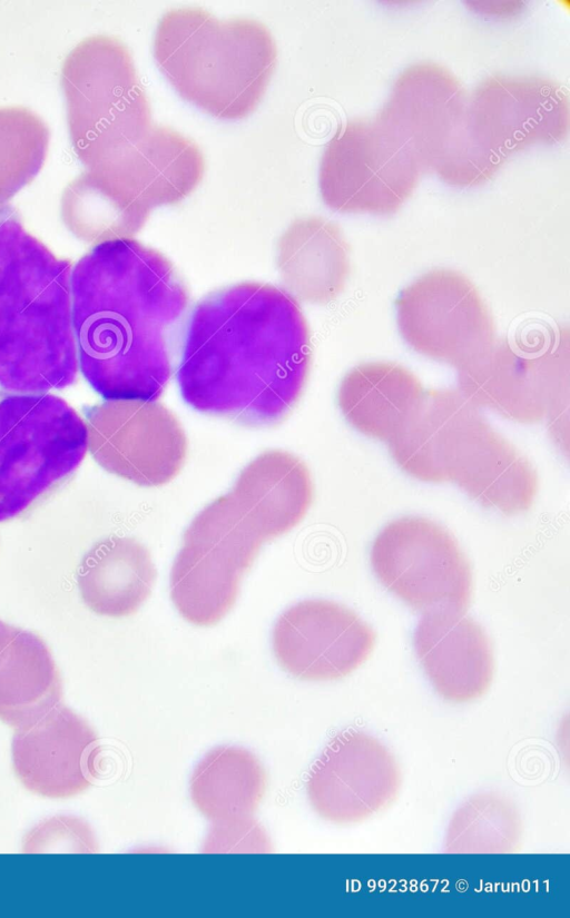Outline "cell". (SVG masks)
I'll use <instances>...</instances> for the list:
<instances>
[{
    "instance_id": "3957f363",
    "label": "cell",
    "mask_w": 570,
    "mask_h": 918,
    "mask_svg": "<svg viewBox=\"0 0 570 918\" xmlns=\"http://www.w3.org/2000/svg\"><path fill=\"white\" fill-rule=\"evenodd\" d=\"M71 260L0 211V389L48 393L75 385Z\"/></svg>"
},
{
    "instance_id": "4fadbf2b",
    "label": "cell",
    "mask_w": 570,
    "mask_h": 918,
    "mask_svg": "<svg viewBox=\"0 0 570 918\" xmlns=\"http://www.w3.org/2000/svg\"><path fill=\"white\" fill-rule=\"evenodd\" d=\"M88 448L109 473L139 486H161L181 471L185 431L161 403L108 401L87 412Z\"/></svg>"
},
{
    "instance_id": "5b68a950",
    "label": "cell",
    "mask_w": 570,
    "mask_h": 918,
    "mask_svg": "<svg viewBox=\"0 0 570 918\" xmlns=\"http://www.w3.org/2000/svg\"><path fill=\"white\" fill-rule=\"evenodd\" d=\"M61 85L77 157L86 171H111L153 126L128 47L109 34L82 39L63 61Z\"/></svg>"
},
{
    "instance_id": "2e32d148",
    "label": "cell",
    "mask_w": 570,
    "mask_h": 918,
    "mask_svg": "<svg viewBox=\"0 0 570 918\" xmlns=\"http://www.w3.org/2000/svg\"><path fill=\"white\" fill-rule=\"evenodd\" d=\"M459 391L476 407L519 423L551 415L568 394V364L559 356L534 354L508 340H494L459 368Z\"/></svg>"
},
{
    "instance_id": "603a6c76",
    "label": "cell",
    "mask_w": 570,
    "mask_h": 918,
    "mask_svg": "<svg viewBox=\"0 0 570 918\" xmlns=\"http://www.w3.org/2000/svg\"><path fill=\"white\" fill-rule=\"evenodd\" d=\"M156 575L145 545L132 537L111 535L83 555L77 583L92 612L122 618L136 613L149 598Z\"/></svg>"
},
{
    "instance_id": "9a60e30c",
    "label": "cell",
    "mask_w": 570,
    "mask_h": 918,
    "mask_svg": "<svg viewBox=\"0 0 570 918\" xmlns=\"http://www.w3.org/2000/svg\"><path fill=\"white\" fill-rule=\"evenodd\" d=\"M272 643L278 664L293 677L331 681L348 675L367 660L375 632L340 603L305 600L278 616Z\"/></svg>"
},
{
    "instance_id": "1f68e13d",
    "label": "cell",
    "mask_w": 570,
    "mask_h": 918,
    "mask_svg": "<svg viewBox=\"0 0 570 918\" xmlns=\"http://www.w3.org/2000/svg\"><path fill=\"white\" fill-rule=\"evenodd\" d=\"M18 628L9 625L0 620V651L12 639Z\"/></svg>"
},
{
    "instance_id": "7a4b0ae2",
    "label": "cell",
    "mask_w": 570,
    "mask_h": 918,
    "mask_svg": "<svg viewBox=\"0 0 570 918\" xmlns=\"http://www.w3.org/2000/svg\"><path fill=\"white\" fill-rule=\"evenodd\" d=\"M79 371L107 401L155 402L186 330L190 296L174 264L134 238L95 245L71 268Z\"/></svg>"
},
{
    "instance_id": "cb8c5ba5",
    "label": "cell",
    "mask_w": 570,
    "mask_h": 918,
    "mask_svg": "<svg viewBox=\"0 0 570 918\" xmlns=\"http://www.w3.org/2000/svg\"><path fill=\"white\" fill-rule=\"evenodd\" d=\"M424 389L407 368L390 362L357 365L342 379L337 402L362 434L386 443L420 404Z\"/></svg>"
},
{
    "instance_id": "7c38bea8",
    "label": "cell",
    "mask_w": 570,
    "mask_h": 918,
    "mask_svg": "<svg viewBox=\"0 0 570 918\" xmlns=\"http://www.w3.org/2000/svg\"><path fill=\"white\" fill-rule=\"evenodd\" d=\"M395 305L405 342L417 353L458 369L495 340L488 305L460 272L425 273L400 293Z\"/></svg>"
},
{
    "instance_id": "4316f807",
    "label": "cell",
    "mask_w": 570,
    "mask_h": 918,
    "mask_svg": "<svg viewBox=\"0 0 570 918\" xmlns=\"http://www.w3.org/2000/svg\"><path fill=\"white\" fill-rule=\"evenodd\" d=\"M265 789L263 766L252 752L238 747L209 751L190 780L191 800L213 825L253 819Z\"/></svg>"
},
{
    "instance_id": "9c48e42d",
    "label": "cell",
    "mask_w": 570,
    "mask_h": 918,
    "mask_svg": "<svg viewBox=\"0 0 570 918\" xmlns=\"http://www.w3.org/2000/svg\"><path fill=\"white\" fill-rule=\"evenodd\" d=\"M421 174L410 147L374 117L348 120L336 131L323 151L318 182L336 211L392 215Z\"/></svg>"
},
{
    "instance_id": "44dd1931",
    "label": "cell",
    "mask_w": 570,
    "mask_h": 918,
    "mask_svg": "<svg viewBox=\"0 0 570 918\" xmlns=\"http://www.w3.org/2000/svg\"><path fill=\"white\" fill-rule=\"evenodd\" d=\"M204 171L203 152L190 138L153 125L111 171L97 175L124 186L153 209L183 200Z\"/></svg>"
},
{
    "instance_id": "d4e9b609",
    "label": "cell",
    "mask_w": 570,
    "mask_h": 918,
    "mask_svg": "<svg viewBox=\"0 0 570 918\" xmlns=\"http://www.w3.org/2000/svg\"><path fill=\"white\" fill-rule=\"evenodd\" d=\"M230 493L262 524L268 541L295 527L313 503L306 464L282 450L261 453L239 473Z\"/></svg>"
},
{
    "instance_id": "52a82bcc",
    "label": "cell",
    "mask_w": 570,
    "mask_h": 918,
    "mask_svg": "<svg viewBox=\"0 0 570 918\" xmlns=\"http://www.w3.org/2000/svg\"><path fill=\"white\" fill-rule=\"evenodd\" d=\"M267 541L261 523L230 492L207 504L185 531L171 567L170 598L179 614L198 626L217 624Z\"/></svg>"
},
{
    "instance_id": "f546056e",
    "label": "cell",
    "mask_w": 570,
    "mask_h": 918,
    "mask_svg": "<svg viewBox=\"0 0 570 918\" xmlns=\"http://www.w3.org/2000/svg\"><path fill=\"white\" fill-rule=\"evenodd\" d=\"M483 799V813L480 815L476 800H471L470 803L461 808L458 815L453 818L449 830L448 841L454 840L461 836L456 842L449 847V850L455 852H480L481 843H485V852L490 850L493 852L491 843L494 845V850H507L504 842H512L503 835L515 836L518 833V823L515 813H511L508 805H502L498 800V805H493L494 799L491 800V807L488 805L489 798ZM517 837V836H515Z\"/></svg>"
},
{
    "instance_id": "ffe728a7",
    "label": "cell",
    "mask_w": 570,
    "mask_h": 918,
    "mask_svg": "<svg viewBox=\"0 0 570 918\" xmlns=\"http://www.w3.org/2000/svg\"><path fill=\"white\" fill-rule=\"evenodd\" d=\"M468 495L488 509L515 515L535 499L538 476L529 460L483 418L456 451L448 473Z\"/></svg>"
},
{
    "instance_id": "30bf717a",
    "label": "cell",
    "mask_w": 570,
    "mask_h": 918,
    "mask_svg": "<svg viewBox=\"0 0 570 918\" xmlns=\"http://www.w3.org/2000/svg\"><path fill=\"white\" fill-rule=\"evenodd\" d=\"M468 96L444 67L419 62L395 80L376 118L410 147L422 172L469 187L466 155Z\"/></svg>"
},
{
    "instance_id": "6da1fadb",
    "label": "cell",
    "mask_w": 570,
    "mask_h": 918,
    "mask_svg": "<svg viewBox=\"0 0 570 918\" xmlns=\"http://www.w3.org/2000/svg\"><path fill=\"white\" fill-rule=\"evenodd\" d=\"M311 365V332L298 302L274 285L242 282L194 307L177 382L194 409L268 428L294 411Z\"/></svg>"
},
{
    "instance_id": "5bb4252c",
    "label": "cell",
    "mask_w": 570,
    "mask_h": 918,
    "mask_svg": "<svg viewBox=\"0 0 570 918\" xmlns=\"http://www.w3.org/2000/svg\"><path fill=\"white\" fill-rule=\"evenodd\" d=\"M400 788L401 771L394 756L372 736L353 730L327 743L306 783L313 809L340 825L361 822L386 809Z\"/></svg>"
},
{
    "instance_id": "484cf974",
    "label": "cell",
    "mask_w": 570,
    "mask_h": 918,
    "mask_svg": "<svg viewBox=\"0 0 570 918\" xmlns=\"http://www.w3.org/2000/svg\"><path fill=\"white\" fill-rule=\"evenodd\" d=\"M62 684L52 654L37 634L18 629L0 651V720L29 727L60 703Z\"/></svg>"
},
{
    "instance_id": "ba28073f",
    "label": "cell",
    "mask_w": 570,
    "mask_h": 918,
    "mask_svg": "<svg viewBox=\"0 0 570 918\" xmlns=\"http://www.w3.org/2000/svg\"><path fill=\"white\" fill-rule=\"evenodd\" d=\"M569 98L535 76H491L468 98L466 152L471 186L485 182L513 152L556 145L568 136Z\"/></svg>"
},
{
    "instance_id": "8992f818",
    "label": "cell",
    "mask_w": 570,
    "mask_h": 918,
    "mask_svg": "<svg viewBox=\"0 0 570 918\" xmlns=\"http://www.w3.org/2000/svg\"><path fill=\"white\" fill-rule=\"evenodd\" d=\"M87 450V424L63 398L0 389V522L63 484Z\"/></svg>"
},
{
    "instance_id": "277c9868",
    "label": "cell",
    "mask_w": 570,
    "mask_h": 918,
    "mask_svg": "<svg viewBox=\"0 0 570 918\" xmlns=\"http://www.w3.org/2000/svg\"><path fill=\"white\" fill-rule=\"evenodd\" d=\"M154 56L183 98L217 118L240 119L262 100L277 47L258 20H222L205 9L183 7L160 18Z\"/></svg>"
},
{
    "instance_id": "8fae6325",
    "label": "cell",
    "mask_w": 570,
    "mask_h": 918,
    "mask_svg": "<svg viewBox=\"0 0 570 918\" xmlns=\"http://www.w3.org/2000/svg\"><path fill=\"white\" fill-rule=\"evenodd\" d=\"M371 563L381 583L416 611L470 606L471 564L454 536L426 517L389 523L373 542Z\"/></svg>"
},
{
    "instance_id": "f1b7e54d",
    "label": "cell",
    "mask_w": 570,
    "mask_h": 918,
    "mask_svg": "<svg viewBox=\"0 0 570 918\" xmlns=\"http://www.w3.org/2000/svg\"><path fill=\"white\" fill-rule=\"evenodd\" d=\"M50 132L32 110L22 106L0 107V211L42 169Z\"/></svg>"
},
{
    "instance_id": "ac0fdd59",
    "label": "cell",
    "mask_w": 570,
    "mask_h": 918,
    "mask_svg": "<svg viewBox=\"0 0 570 918\" xmlns=\"http://www.w3.org/2000/svg\"><path fill=\"white\" fill-rule=\"evenodd\" d=\"M417 659L436 692L463 703L482 697L494 674L493 650L473 619L454 611L426 612L413 638Z\"/></svg>"
},
{
    "instance_id": "e0dca14e",
    "label": "cell",
    "mask_w": 570,
    "mask_h": 918,
    "mask_svg": "<svg viewBox=\"0 0 570 918\" xmlns=\"http://www.w3.org/2000/svg\"><path fill=\"white\" fill-rule=\"evenodd\" d=\"M100 744L86 720L57 704L36 723L17 729L13 769L31 792L70 798L88 789L100 770Z\"/></svg>"
},
{
    "instance_id": "7402d4cb",
    "label": "cell",
    "mask_w": 570,
    "mask_h": 918,
    "mask_svg": "<svg viewBox=\"0 0 570 918\" xmlns=\"http://www.w3.org/2000/svg\"><path fill=\"white\" fill-rule=\"evenodd\" d=\"M284 290L297 302L327 304L350 276L348 245L340 227L322 217L295 219L277 244Z\"/></svg>"
},
{
    "instance_id": "83f0119b",
    "label": "cell",
    "mask_w": 570,
    "mask_h": 918,
    "mask_svg": "<svg viewBox=\"0 0 570 918\" xmlns=\"http://www.w3.org/2000/svg\"><path fill=\"white\" fill-rule=\"evenodd\" d=\"M151 208L119 184L85 171L65 189L61 217L79 239L100 244L132 238L145 226Z\"/></svg>"
},
{
    "instance_id": "d6986e66",
    "label": "cell",
    "mask_w": 570,
    "mask_h": 918,
    "mask_svg": "<svg viewBox=\"0 0 570 918\" xmlns=\"http://www.w3.org/2000/svg\"><path fill=\"white\" fill-rule=\"evenodd\" d=\"M483 418L460 391L429 389L401 430L387 442L396 464L423 482L448 481L450 464Z\"/></svg>"
},
{
    "instance_id": "4dcf8cb0",
    "label": "cell",
    "mask_w": 570,
    "mask_h": 918,
    "mask_svg": "<svg viewBox=\"0 0 570 918\" xmlns=\"http://www.w3.org/2000/svg\"><path fill=\"white\" fill-rule=\"evenodd\" d=\"M267 842L262 828L254 819H249L233 823L213 825L205 850L210 852L263 850L258 845L264 847V843Z\"/></svg>"
}]
</instances>
